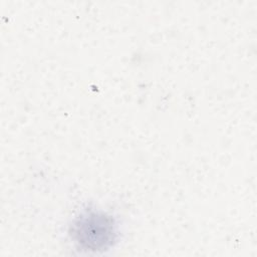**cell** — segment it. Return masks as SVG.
Returning <instances> with one entry per match:
<instances>
[{"label":"cell","mask_w":257,"mask_h":257,"mask_svg":"<svg viewBox=\"0 0 257 257\" xmlns=\"http://www.w3.org/2000/svg\"><path fill=\"white\" fill-rule=\"evenodd\" d=\"M72 233L76 242L87 250L105 249L114 240L113 219L99 212H86L75 221Z\"/></svg>","instance_id":"obj_1"}]
</instances>
